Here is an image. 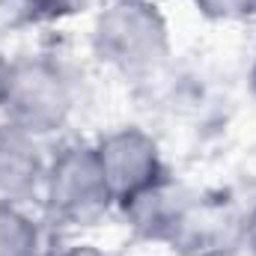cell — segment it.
Returning a JSON list of instances; mask_svg holds the SVG:
<instances>
[{"label": "cell", "instance_id": "cell-1", "mask_svg": "<svg viewBox=\"0 0 256 256\" xmlns=\"http://www.w3.org/2000/svg\"><path fill=\"white\" fill-rule=\"evenodd\" d=\"M36 232L15 212H0V256H33Z\"/></svg>", "mask_w": 256, "mask_h": 256}, {"label": "cell", "instance_id": "cell-4", "mask_svg": "<svg viewBox=\"0 0 256 256\" xmlns=\"http://www.w3.org/2000/svg\"><path fill=\"white\" fill-rule=\"evenodd\" d=\"M254 224H256V220H254ZM254 238H256V226H254Z\"/></svg>", "mask_w": 256, "mask_h": 256}, {"label": "cell", "instance_id": "cell-3", "mask_svg": "<svg viewBox=\"0 0 256 256\" xmlns=\"http://www.w3.org/2000/svg\"><path fill=\"white\" fill-rule=\"evenodd\" d=\"M68 256H96V254H80V250H74V254H68Z\"/></svg>", "mask_w": 256, "mask_h": 256}, {"label": "cell", "instance_id": "cell-2", "mask_svg": "<svg viewBox=\"0 0 256 256\" xmlns=\"http://www.w3.org/2000/svg\"><path fill=\"white\" fill-rule=\"evenodd\" d=\"M0 167H6V158L0 161ZM9 170H12V173H18V170H21V173H27V170H30V167L24 164V149H21V152H18L12 161H9Z\"/></svg>", "mask_w": 256, "mask_h": 256}]
</instances>
